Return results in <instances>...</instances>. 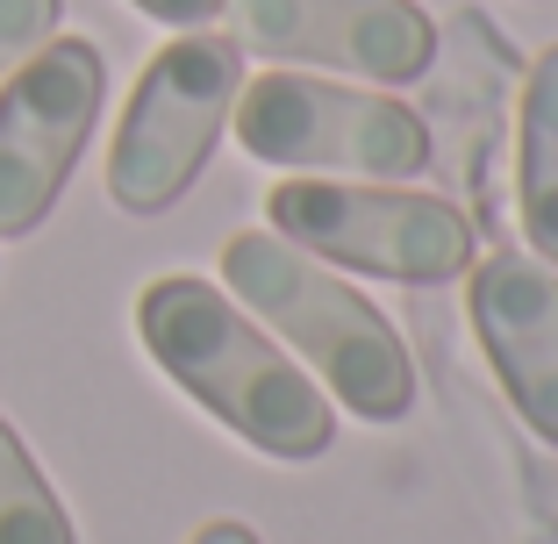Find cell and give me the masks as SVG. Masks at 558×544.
Segmentation results:
<instances>
[{
    "label": "cell",
    "instance_id": "cell-6",
    "mask_svg": "<svg viewBox=\"0 0 558 544\" xmlns=\"http://www.w3.org/2000/svg\"><path fill=\"white\" fill-rule=\"evenodd\" d=\"M108 58L86 36H50L0 80V237L44 230L94 144Z\"/></svg>",
    "mask_w": 558,
    "mask_h": 544
},
{
    "label": "cell",
    "instance_id": "cell-10",
    "mask_svg": "<svg viewBox=\"0 0 558 544\" xmlns=\"http://www.w3.org/2000/svg\"><path fill=\"white\" fill-rule=\"evenodd\" d=\"M0 544H80L58 487L44 480V466L29 459L8 415H0Z\"/></svg>",
    "mask_w": 558,
    "mask_h": 544
},
{
    "label": "cell",
    "instance_id": "cell-12",
    "mask_svg": "<svg viewBox=\"0 0 558 544\" xmlns=\"http://www.w3.org/2000/svg\"><path fill=\"white\" fill-rule=\"evenodd\" d=\"M130 8H144L165 29H208V22L222 15V0H130Z\"/></svg>",
    "mask_w": 558,
    "mask_h": 544
},
{
    "label": "cell",
    "instance_id": "cell-2",
    "mask_svg": "<svg viewBox=\"0 0 558 544\" xmlns=\"http://www.w3.org/2000/svg\"><path fill=\"white\" fill-rule=\"evenodd\" d=\"M222 287L236 309H251L279 344L315 373L329 401H344L365 423H401L415 409V359L395 315L373 309V294L337 265L294 251L272 230H236L222 244Z\"/></svg>",
    "mask_w": 558,
    "mask_h": 544
},
{
    "label": "cell",
    "instance_id": "cell-11",
    "mask_svg": "<svg viewBox=\"0 0 558 544\" xmlns=\"http://www.w3.org/2000/svg\"><path fill=\"white\" fill-rule=\"evenodd\" d=\"M58 22H65V0H0V80H8L36 44H50Z\"/></svg>",
    "mask_w": 558,
    "mask_h": 544
},
{
    "label": "cell",
    "instance_id": "cell-5",
    "mask_svg": "<svg viewBox=\"0 0 558 544\" xmlns=\"http://www.w3.org/2000/svg\"><path fill=\"white\" fill-rule=\"evenodd\" d=\"M244 94V50L215 29H180L136 72L108 144V201L122 215H165L194 194Z\"/></svg>",
    "mask_w": 558,
    "mask_h": 544
},
{
    "label": "cell",
    "instance_id": "cell-8",
    "mask_svg": "<svg viewBox=\"0 0 558 544\" xmlns=\"http://www.w3.org/2000/svg\"><path fill=\"white\" fill-rule=\"evenodd\" d=\"M465 315L509 409L558 451V273L530 251H487L465 265Z\"/></svg>",
    "mask_w": 558,
    "mask_h": 544
},
{
    "label": "cell",
    "instance_id": "cell-3",
    "mask_svg": "<svg viewBox=\"0 0 558 544\" xmlns=\"http://www.w3.org/2000/svg\"><path fill=\"white\" fill-rule=\"evenodd\" d=\"M265 230L294 251L395 287H451L480 258L473 215L409 180H315L294 172L265 194Z\"/></svg>",
    "mask_w": 558,
    "mask_h": 544
},
{
    "label": "cell",
    "instance_id": "cell-4",
    "mask_svg": "<svg viewBox=\"0 0 558 544\" xmlns=\"http://www.w3.org/2000/svg\"><path fill=\"white\" fill-rule=\"evenodd\" d=\"M230 130L258 166L315 172V180H423L437 166L429 116H415L401 94L344 86L329 72H294V65L244 80Z\"/></svg>",
    "mask_w": 558,
    "mask_h": 544
},
{
    "label": "cell",
    "instance_id": "cell-9",
    "mask_svg": "<svg viewBox=\"0 0 558 544\" xmlns=\"http://www.w3.org/2000/svg\"><path fill=\"white\" fill-rule=\"evenodd\" d=\"M515 222L523 251L558 273V44L515 80Z\"/></svg>",
    "mask_w": 558,
    "mask_h": 544
},
{
    "label": "cell",
    "instance_id": "cell-7",
    "mask_svg": "<svg viewBox=\"0 0 558 544\" xmlns=\"http://www.w3.org/2000/svg\"><path fill=\"white\" fill-rule=\"evenodd\" d=\"M230 44L294 72H344L359 86H415L437 65L423 0H222Z\"/></svg>",
    "mask_w": 558,
    "mask_h": 544
},
{
    "label": "cell",
    "instance_id": "cell-13",
    "mask_svg": "<svg viewBox=\"0 0 558 544\" xmlns=\"http://www.w3.org/2000/svg\"><path fill=\"white\" fill-rule=\"evenodd\" d=\"M186 544H265V537L251 523H236V516H215V523H201Z\"/></svg>",
    "mask_w": 558,
    "mask_h": 544
},
{
    "label": "cell",
    "instance_id": "cell-1",
    "mask_svg": "<svg viewBox=\"0 0 558 544\" xmlns=\"http://www.w3.org/2000/svg\"><path fill=\"white\" fill-rule=\"evenodd\" d=\"M136 337L150 365L186 401H201L236 445L279 466H308L337 445V409L315 373L251 309H236L230 287L201 273H158L136 294Z\"/></svg>",
    "mask_w": 558,
    "mask_h": 544
}]
</instances>
